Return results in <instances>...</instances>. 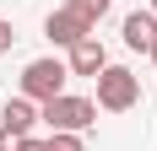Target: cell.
<instances>
[{"instance_id":"1","label":"cell","mask_w":157,"mask_h":151,"mask_svg":"<svg viewBox=\"0 0 157 151\" xmlns=\"http://www.w3.org/2000/svg\"><path fill=\"white\" fill-rule=\"evenodd\" d=\"M92 81H98V97H92V103L103 108V113H130V108L141 103V76L130 70V65H103Z\"/></svg>"},{"instance_id":"2","label":"cell","mask_w":157,"mask_h":151,"mask_svg":"<svg viewBox=\"0 0 157 151\" xmlns=\"http://www.w3.org/2000/svg\"><path fill=\"white\" fill-rule=\"evenodd\" d=\"M38 119L49 124V135H54V130H65V135H87V130L98 124V103H92V97H71V92H60V97L38 103Z\"/></svg>"},{"instance_id":"3","label":"cell","mask_w":157,"mask_h":151,"mask_svg":"<svg viewBox=\"0 0 157 151\" xmlns=\"http://www.w3.org/2000/svg\"><path fill=\"white\" fill-rule=\"evenodd\" d=\"M65 81H71V65L54 60V54H44V60H27V65H22V97H33V103L60 97Z\"/></svg>"},{"instance_id":"4","label":"cell","mask_w":157,"mask_h":151,"mask_svg":"<svg viewBox=\"0 0 157 151\" xmlns=\"http://www.w3.org/2000/svg\"><path fill=\"white\" fill-rule=\"evenodd\" d=\"M87 32H92V27H87V22H81L76 11H65V6L44 16V38H49L54 49H76L81 38H87Z\"/></svg>"},{"instance_id":"5","label":"cell","mask_w":157,"mask_h":151,"mask_svg":"<svg viewBox=\"0 0 157 151\" xmlns=\"http://www.w3.org/2000/svg\"><path fill=\"white\" fill-rule=\"evenodd\" d=\"M65 54H71V76H98L103 70V65H109V49H103V38H98V32H87V38H81L76 49H65Z\"/></svg>"},{"instance_id":"6","label":"cell","mask_w":157,"mask_h":151,"mask_svg":"<svg viewBox=\"0 0 157 151\" xmlns=\"http://www.w3.org/2000/svg\"><path fill=\"white\" fill-rule=\"evenodd\" d=\"M33 124H38V103L16 92L11 103L0 108V130H11V135H33Z\"/></svg>"},{"instance_id":"7","label":"cell","mask_w":157,"mask_h":151,"mask_svg":"<svg viewBox=\"0 0 157 151\" xmlns=\"http://www.w3.org/2000/svg\"><path fill=\"white\" fill-rule=\"evenodd\" d=\"M152 43H157V16H152V11H130V16H125V49L152 54Z\"/></svg>"},{"instance_id":"8","label":"cell","mask_w":157,"mask_h":151,"mask_svg":"<svg viewBox=\"0 0 157 151\" xmlns=\"http://www.w3.org/2000/svg\"><path fill=\"white\" fill-rule=\"evenodd\" d=\"M65 11H76L81 22H87V27L98 32V22H103V16H109V0H65Z\"/></svg>"},{"instance_id":"9","label":"cell","mask_w":157,"mask_h":151,"mask_svg":"<svg viewBox=\"0 0 157 151\" xmlns=\"http://www.w3.org/2000/svg\"><path fill=\"white\" fill-rule=\"evenodd\" d=\"M49 151H87V140H81V135H65V130H54V135H49Z\"/></svg>"},{"instance_id":"10","label":"cell","mask_w":157,"mask_h":151,"mask_svg":"<svg viewBox=\"0 0 157 151\" xmlns=\"http://www.w3.org/2000/svg\"><path fill=\"white\" fill-rule=\"evenodd\" d=\"M11 49H16V27L0 16V54H11Z\"/></svg>"},{"instance_id":"11","label":"cell","mask_w":157,"mask_h":151,"mask_svg":"<svg viewBox=\"0 0 157 151\" xmlns=\"http://www.w3.org/2000/svg\"><path fill=\"white\" fill-rule=\"evenodd\" d=\"M16 151H49V140H38V135H22V146Z\"/></svg>"},{"instance_id":"12","label":"cell","mask_w":157,"mask_h":151,"mask_svg":"<svg viewBox=\"0 0 157 151\" xmlns=\"http://www.w3.org/2000/svg\"><path fill=\"white\" fill-rule=\"evenodd\" d=\"M22 146V135H11V130H0V151H16Z\"/></svg>"},{"instance_id":"13","label":"cell","mask_w":157,"mask_h":151,"mask_svg":"<svg viewBox=\"0 0 157 151\" xmlns=\"http://www.w3.org/2000/svg\"><path fill=\"white\" fill-rule=\"evenodd\" d=\"M152 70H157V43H152Z\"/></svg>"},{"instance_id":"14","label":"cell","mask_w":157,"mask_h":151,"mask_svg":"<svg viewBox=\"0 0 157 151\" xmlns=\"http://www.w3.org/2000/svg\"><path fill=\"white\" fill-rule=\"evenodd\" d=\"M152 16H157V0H152Z\"/></svg>"}]
</instances>
